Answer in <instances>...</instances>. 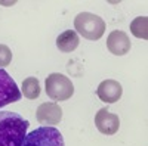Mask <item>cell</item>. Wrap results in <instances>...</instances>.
Listing matches in <instances>:
<instances>
[{
	"mask_svg": "<svg viewBox=\"0 0 148 146\" xmlns=\"http://www.w3.org/2000/svg\"><path fill=\"white\" fill-rule=\"evenodd\" d=\"M79 43H80L79 35H77V33L74 30L64 31L62 34H59L58 39H56V47L59 49V52H64V53L76 50Z\"/></svg>",
	"mask_w": 148,
	"mask_h": 146,
	"instance_id": "cell-10",
	"label": "cell"
},
{
	"mask_svg": "<svg viewBox=\"0 0 148 146\" xmlns=\"http://www.w3.org/2000/svg\"><path fill=\"white\" fill-rule=\"evenodd\" d=\"M30 123L19 114L0 111V146H22Z\"/></svg>",
	"mask_w": 148,
	"mask_h": 146,
	"instance_id": "cell-1",
	"label": "cell"
},
{
	"mask_svg": "<svg viewBox=\"0 0 148 146\" xmlns=\"http://www.w3.org/2000/svg\"><path fill=\"white\" fill-rule=\"evenodd\" d=\"M12 62V52L6 44H0V68L8 67Z\"/></svg>",
	"mask_w": 148,
	"mask_h": 146,
	"instance_id": "cell-13",
	"label": "cell"
},
{
	"mask_svg": "<svg viewBox=\"0 0 148 146\" xmlns=\"http://www.w3.org/2000/svg\"><path fill=\"white\" fill-rule=\"evenodd\" d=\"M40 83L36 77H28L22 81V94L27 99H37L40 96Z\"/></svg>",
	"mask_w": 148,
	"mask_h": 146,
	"instance_id": "cell-11",
	"label": "cell"
},
{
	"mask_svg": "<svg viewBox=\"0 0 148 146\" xmlns=\"http://www.w3.org/2000/svg\"><path fill=\"white\" fill-rule=\"evenodd\" d=\"M74 28L86 40H99L105 33V22L101 16L90 12H82L74 18Z\"/></svg>",
	"mask_w": 148,
	"mask_h": 146,
	"instance_id": "cell-2",
	"label": "cell"
},
{
	"mask_svg": "<svg viewBox=\"0 0 148 146\" xmlns=\"http://www.w3.org/2000/svg\"><path fill=\"white\" fill-rule=\"evenodd\" d=\"M95 126L98 131L107 136H113L119 131L120 127V118L119 115L110 112L107 108H101L95 115Z\"/></svg>",
	"mask_w": 148,
	"mask_h": 146,
	"instance_id": "cell-6",
	"label": "cell"
},
{
	"mask_svg": "<svg viewBox=\"0 0 148 146\" xmlns=\"http://www.w3.org/2000/svg\"><path fill=\"white\" fill-rule=\"evenodd\" d=\"M107 49L116 56H123L130 50V40L125 31L114 30L107 39Z\"/></svg>",
	"mask_w": 148,
	"mask_h": 146,
	"instance_id": "cell-8",
	"label": "cell"
},
{
	"mask_svg": "<svg viewBox=\"0 0 148 146\" xmlns=\"http://www.w3.org/2000/svg\"><path fill=\"white\" fill-rule=\"evenodd\" d=\"M74 93V86L68 77L59 74V72H52L46 78V94L49 99H53L55 102L68 101Z\"/></svg>",
	"mask_w": 148,
	"mask_h": 146,
	"instance_id": "cell-4",
	"label": "cell"
},
{
	"mask_svg": "<svg viewBox=\"0 0 148 146\" xmlns=\"http://www.w3.org/2000/svg\"><path fill=\"white\" fill-rule=\"evenodd\" d=\"M21 97L22 93L19 92L15 80H12L8 72L0 68V108L18 102Z\"/></svg>",
	"mask_w": 148,
	"mask_h": 146,
	"instance_id": "cell-5",
	"label": "cell"
},
{
	"mask_svg": "<svg viewBox=\"0 0 148 146\" xmlns=\"http://www.w3.org/2000/svg\"><path fill=\"white\" fill-rule=\"evenodd\" d=\"M123 93L121 84L116 80H104L96 89L98 97L105 103H116Z\"/></svg>",
	"mask_w": 148,
	"mask_h": 146,
	"instance_id": "cell-9",
	"label": "cell"
},
{
	"mask_svg": "<svg viewBox=\"0 0 148 146\" xmlns=\"http://www.w3.org/2000/svg\"><path fill=\"white\" fill-rule=\"evenodd\" d=\"M22 146H65L61 131L51 126H42L25 136Z\"/></svg>",
	"mask_w": 148,
	"mask_h": 146,
	"instance_id": "cell-3",
	"label": "cell"
},
{
	"mask_svg": "<svg viewBox=\"0 0 148 146\" xmlns=\"http://www.w3.org/2000/svg\"><path fill=\"white\" fill-rule=\"evenodd\" d=\"M130 31L135 37L147 40L148 39V18L147 16H138L130 22Z\"/></svg>",
	"mask_w": 148,
	"mask_h": 146,
	"instance_id": "cell-12",
	"label": "cell"
},
{
	"mask_svg": "<svg viewBox=\"0 0 148 146\" xmlns=\"http://www.w3.org/2000/svg\"><path fill=\"white\" fill-rule=\"evenodd\" d=\"M36 118L43 126H56L62 120V109L55 102H45L36 111Z\"/></svg>",
	"mask_w": 148,
	"mask_h": 146,
	"instance_id": "cell-7",
	"label": "cell"
}]
</instances>
